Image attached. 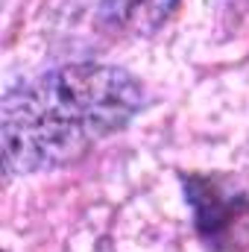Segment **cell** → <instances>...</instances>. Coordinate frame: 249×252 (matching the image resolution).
<instances>
[{
  "label": "cell",
  "mask_w": 249,
  "mask_h": 252,
  "mask_svg": "<svg viewBox=\"0 0 249 252\" xmlns=\"http://www.w3.org/2000/svg\"><path fill=\"white\" fill-rule=\"evenodd\" d=\"M144 103L138 79L118 64H64L3 100L0 144L9 173H41L85 156L124 129Z\"/></svg>",
  "instance_id": "obj_1"
},
{
  "label": "cell",
  "mask_w": 249,
  "mask_h": 252,
  "mask_svg": "<svg viewBox=\"0 0 249 252\" xmlns=\"http://www.w3.org/2000/svg\"><path fill=\"white\" fill-rule=\"evenodd\" d=\"M179 6V0H106L103 9L115 27L135 35L156 32Z\"/></svg>",
  "instance_id": "obj_2"
}]
</instances>
